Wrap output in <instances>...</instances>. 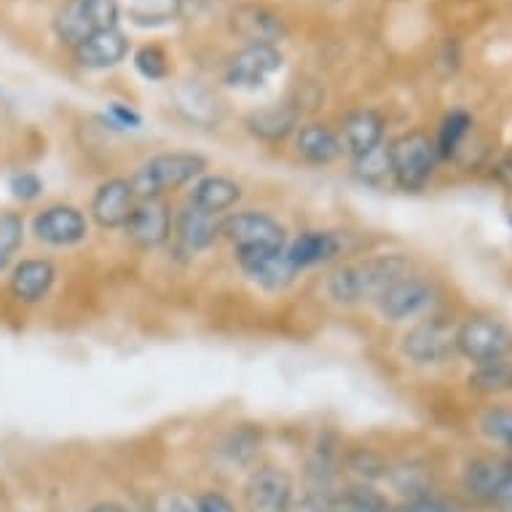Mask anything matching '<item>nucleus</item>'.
<instances>
[{
	"mask_svg": "<svg viewBox=\"0 0 512 512\" xmlns=\"http://www.w3.org/2000/svg\"><path fill=\"white\" fill-rule=\"evenodd\" d=\"M411 274V263L403 255H378L370 261L346 263L328 279V293L338 303L378 301L389 287Z\"/></svg>",
	"mask_w": 512,
	"mask_h": 512,
	"instance_id": "1",
	"label": "nucleus"
},
{
	"mask_svg": "<svg viewBox=\"0 0 512 512\" xmlns=\"http://www.w3.org/2000/svg\"><path fill=\"white\" fill-rule=\"evenodd\" d=\"M204 169H207V161L199 153H159L145 161L143 167L129 177V183L135 188L137 199H164V194L169 191H177V188L199 180Z\"/></svg>",
	"mask_w": 512,
	"mask_h": 512,
	"instance_id": "2",
	"label": "nucleus"
},
{
	"mask_svg": "<svg viewBox=\"0 0 512 512\" xmlns=\"http://www.w3.org/2000/svg\"><path fill=\"white\" fill-rule=\"evenodd\" d=\"M437 145L427 132H405L389 143V169L400 188L405 191H421L427 188L437 169Z\"/></svg>",
	"mask_w": 512,
	"mask_h": 512,
	"instance_id": "3",
	"label": "nucleus"
},
{
	"mask_svg": "<svg viewBox=\"0 0 512 512\" xmlns=\"http://www.w3.org/2000/svg\"><path fill=\"white\" fill-rule=\"evenodd\" d=\"M121 3L118 0H68L54 17V35L59 43L76 49L100 30L118 27Z\"/></svg>",
	"mask_w": 512,
	"mask_h": 512,
	"instance_id": "4",
	"label": "nucleus"
},
{
	"mask_svg": "<svg viewBox=\"0 0 512 512\" xmlns=\"http://www.w3.org/2000/svg\"><path fill=\"white\" fill-rule=\"evenodd\" d=\"M456 352L475 365L507 360L512 352V330L491 317H470L456 328Z\"/></svg>",
	"mask_w": 512,
	"mask_h": 512,
	"instance_id": "5",
	"label": "nucleus"
},
{
	"mask_svg": "<svg viewBox=\"0 0 512 512\" xmlns=\"http://www.w3.org/2000/svg\"><path fill=\"white\" fill-rule=\"evenodd\" d=\"M220 236L234 244L236 252L244 250H279L287 247L285 226L266 212H234L220 220Z\"/></svg>",
	"mask_w": 512,
	"mask_h": 512,
	"instance_id": "6",
	"label": "nucleus"
},
{
	"mask_svg": "<svg viewBox=\"0 0 512 512\" xmlns=\"http://www.w3.org/2000/svg\"><path fill=\"white\" fill-rule=\"evenodd\" d=\"M247 512H290L295 499L293 475L282 467H258L242 491Z\"/></svg>",
	"mask_w": 512,
	"mask_h": 512,
	"instance_id": "7",
	"label": "nucleus"
},
{
	"mask_svg": "<svg viewBox=\"0 0 512 512\" xmlns=\"http://www.w3.org/2000/svg\"><path fill=\"white\" fill-rule=\"evenodd\" d=\"M400 349L416 365H440L459 354L456 352V328L443 319H424L405 333Z\"/></svg>",
	"mask_w": 512,
	"mask_h": 512,
	"instance_id": "8",
	"label": "nucleus"
},
{
	"mask_svg": "<svg viewBox=\"0 0 512 512\" xmlns=\"http://www.w3.org/2000/svg\"><path fill=\"white\" fill-rule=\"evenodd\" d=\"M282 70V51L266 43H250L236 51L226 65V84L236 89H258Z\"/></svg>",
	"mask_w": 512,
	"mask_h": 512,
	"instance_id": "9",
	"label": "nucleus"
},
{
	"mask_svg": "<svg viewBox=\"0 0 512 512\" xmlns=\"http://www.w3.org/2000/svg\"><path fill=\"white\" fill-rule=\"evenodd\" d=\"M33 234L49 247H76L89 236V218L73 204H51L33 218Z\"/></svg>",
	"mask_w": 512,
	"mask_h": 512,
	"instance_id": "10",
	"label": "nucleus"
},
{
	"mask_svg": "<svg viewBox=\"0 0 512 512\" xmlns=\"http://www.w3.org/2000/svg\"><path fill=\"white\" fill-rule=\"evenodd\" d=\"M378 309L392 322H405V319H419L424 314L435 309L437 295L435 287L424 282L419 277L400 279L397 285H392L387 293L378 298Z\"/></svg>",
	"mask_w": 512,
	"mask_h": 512,
	"instance_id": "11",
	"label": "nucleus"
},
{
	"mask_svg": "<svg viewBox=\"0 0 512 512\" xmlns=\"http://www.w3.org/2000/svg\"><path fill=\"white\" fill-rule=\"evenodd\" d=\"M126 236L140 250H156L172 236V212L164 199H137L126 220Z\"/></svg>",
	"mask_w": 512,
	"mask_h": 512,
	"instance_id": "12",
	"label": "nucleus"
},
{
	"mask_svg": "<svg viewBox=\"0 0 512 512\" xmlns=\"http://www.w3.org/2000/svg\"><path fill=\"white\" fill-rule=\"evenodd\" d=\"M137 204V194L126 177H113L94 191L89 215L100 228H124Z\"/></svg>",
	"mask_w": 512,
	"mask_h": 512,
	"instance_id": "13",
	"label": "nucleus"
},
{
	"mask_svg": "<svg viewBox=\"0 0 512 512\" xmlns=\"http://www.w3.org/2000/svg\"><path fill=\"white\" fill-rule=\"evenodd\" d=\"M338 145L349 159L373 151L384 143V116L373 108H360L346 113L338 126Z\"/></svg>",
	"mask_w": 512,
	"mask_h": 512,
	"instance_id": "14",
	"label": "nucleus"
},
{
	"mask_svg": "<svg viewBox=\"0 0 512 512\" xmlns=\"http://www.w3.org/2000/svg\"><path fill=\"white\" fill-rule=\"evenodd\" d=\"M239 266L252 282H258L266 290H285L295 279V266L287 258V247L279 250H244L236 252Z\"/></svg>",
	"mask_w": 512,
	"mask_h": 512,
	"instance_id": "15",
	"label": "nucleus"
},
{
	"mask_svg": "<svg viewBox=\"0 0 512 512\" xmlns=\"http://www.w3.org/2000/svg\"><path fill=\"white\" fill-rule=\"evenodd\" d=\"M231 30H234L242 41L250 43H266V46H277L285 38V22L279 14H274L266 6L258 3H242L231 11Z\"/></svg>",
	"mask_w": 512,
	"mask_h": 512,
	"instance_id": "16",
	"label": "nucleus"
},
{
	"mask_svg": "<svg viewBox=\"0 0 512 512\" xmlns=\"http://www.w3.org/2000/svg\"><path fill=\"white\" fill-rule=\"evenodd\" d=\"M54 282H57V266L49 258H25L11 271V298L25 306H35L51 293Z\"/></svg>",
	"mask_w": 512,
	"mask_h": 512,
	"instance_id": "17",
	"label": "nucleus"
},
{
	"mask_svg": "<svg viewBox=\"0 0 512 512\" xmlns=\"http://www.w3.org/2000/svg\"><path fill=\"white\" fill-rule=\"evenodd\" d=\"M126 54H129V41L118 27L100 30V33H94L92 38H86L81 46L73 49L76 65L84 70L116 68L118 62H124Z\"/></svg>",
	"mask_w": 512,
	"mask_h": 512,
	"instance_id": "18",
	"label": "nucleus"
},
{
	"mask_svg": "<svg viewBox=\"0 0 512 512\" xmlns=\"http://www.w3.org/2000/svg\"><path fill=\"white\" fill-rule=\"evenodd\" d=\"M172 234L188 252L207 250L220 236V220L218 215H210V212L188 204L172 218Z\"/></svg>",
	"mask_w": 512,
	"mask_h": 512,
	"instance_id": "19",
	"label": "nucleus"
},
{
	"mask_svg": "<svg viewBox=\"0 0 512 512\" xmlns=\"http://www.w3.org/2000/svg\"><path fill=\"white\" fill-rule=\"evenodd\" d=\"M344 242L333 231H303L287 244V258L295 266V271L311 269L319 263H328L341 252Z\"/></svg>",
	"mask_w": 512,
	"mask_h": 512,
	"instance_id": "20",
	"label": "nucleus"
},
{
	"mask_svg": "<svg viewBox=\"0 0 512 512\" xmlns=\"http://www.w3.org/2000/svg\"><path fill=\"white\" fill-rule=\"evenodd\" d=\"M301 116V105H295V102H277V105H269V108L255 110L247 118V126H250L252 135L263 140V143H282L285 137L293 135Z\"/></svg>",
	"mask_w": 512,
	"mask_h": 512,
	"instance_id": "21",
	"label": "nucleus"
},
{
	"mask_svg": "<svg viewBox=\"0 0 512 512\" xmlns=\"http://www.w3.org/2000/svg\"><path fill=\"white\" fill-rule=\"evenodd\" d=\"M239 199H242V188L231 177L202 175L191 188L188 204H194L210 215H220V212L231 210Z\"/></svg>",
	"mask_w": 512,
	"mask_h": 512,
	"instance_id": "22",
	"label": "nucleus"
},
{
	"mask_svg": "<svg viewBox=\"0 0 512 512\" xmlns=\"http://www.w3.org/2000/svg\"><path fill=\"white\" fill-rule=\"evenodd\" d=\"M295 151L303 161L309 164H333V161L341 156V145H338L336 129H330L328 124H319V121H311V124H303L295 135Z\"/></svg>",
	"mask_w": 512,
	"mask_h": 512,
	"instance_id": "23",
	"label": "nucleus"
},
{
	"mask_svg": "<svg viewBox=\"0 0 512 512\" xmlns=\"http://www.w3.org/2000/svg\"><path fill=\"white\" fill-rule=\"evenodd\" d=\"M504 475H507V462H499V459H475L464 470L462 486L475 499L496 502L499 491H502Z\"/></svg>",
	"mask_w": 512,
	"mask_h": 512,
	"instance_id": "24",
	"label": "nucleus"
},
{
	"mask_svg": "<svg viewBox=\"0 0 512 512\" xmlns=\"http://www.w3.org/2000/svg\"><path fill=\"white\" fill-rule=\"evenodd\" d=\"M338 512H389L392 504L378 488H373L365 480L349 483L336 494Z\"/></svg>",
	"mask_w": 512,
	"mask_h": 512,
	"instance_id": "25",
	"label": "nucleus"
},
{
	"mask_svg": "<svg viewBox=\"0 0 512 512\" xmlns=\"http://www.w3.org/2000/svg\"><path fill=\"white\" fill-rule=\"evenodd\" d=\"M467 384H470V389L480 392V395H504V392H512V362H483V365L472 370Z\"/></svg>",
	"mask_w": 512,
	"mask_h": 512,
	"instance_id": "26",
	"label": "nucleus"
},
{
	"mask_svg": "<svg viewBox=\"0 0 512 512\" xmlns=\"http://www.w3.org/2000/svg\"><path fill=\"white\" fill-rule=\"evenodd\" d=\"M470 132H472L470 113H464V110H451V113L443 118L440 132H437L435 137L437 156H440V159H451V156H456V153L462 151L464 140H467Z\"/></svg>",
	"mask_w": 512,
	"mask_h": 512,
	"instance_id": "27",
	"label": "nucleus"
},
{
	"mask_svg": "<svg viewBox=\"0 0 512 512\" xmlns=\"http://www.w3.org/2000/svg\"><path fill=\"white\" fill-rule=\"evenodd\" d=\"M25 242V218L19 212H0V271H6Z\"/></svg>",
	"mask_w": 512,
	"mask_h": 512,
	"instance_id": "28",
	"label": "nucleus"
},
{
	"mask_svg": "<svg viewBox=\"0 0 512 512\" xmlns=\"http://www.w3.org/2000/svg\"><path fill=\"white\" fill-rule=\"evenodd\" d=\"M180 0H129V19L135 25L151 27L175 19Z\"/></svg>",
	"mask_w": 512,
	"mask_h": 512,
	"instance_id": "29",
	"label": "nucleus"
},
{
	"mask_svg": "<svg viewBox=\"0 0 512 512\" xmlns=\"http://www.w3.org/2000/svg\"><path fill=\"white\" fill-rule=\"evenodd\" d=\"M344 467L360 480H365V483L387 478L389 475L387 459L381 454H376V451H370V448H354V451H349V454L344 456Z\"/></svg>",
	"mask_w": 512,
	"mask_h": 512,
	"instance_id": "30",
	"label": "nucleus"
},
{
	"mask_svg": "<svg viewBox=\"0 0 512 512\" xmlns=\"http://www.w3.org/2000/svg\"><path fill=\"white\" fill-rule=\"evenodd\" d=\"M352 161L354 172H357V177L365 180V183H381V180L392 177V169H389V145L381 143L378 148L362 153V156H357V159Z\"/></svg>",
	"mask_w": 512,
	"mask_h": 512,
	"instance_id": "31",
	"label": "nucleus"
},
{
	"mask_svg": "<svg viewBox=\"0 0 512 512\" xmlns=\"http://www.w3.org/2000/svg\"><path fill=\"white\" fill-rule=\"evenodd\" d=\"M480 432L496 445L512 448V408H488L480 416Z\"/></svg>",
	"mask_w": 512,
	"mask_h": 512,
	"instance_id": "32",
	"label": "nucleus"
},
{
	"mask_svg": "<svg viewBox=\"0 0 512 512\" xmlns=\"http://www.w3.org/2000/svg\"><path fill=\"white\" fill-rule=\"evenodd\" d=\"M387 478L395 491L411 496V499H424V496H427L429 478H427V472L421 470V467L403 464V467H397V470H389Z\"/></svg>",
	"mask_w": 512,
	"mask_h": 512,
	"instance_id": "33",
	"label": "nucleus"
},
{
	"mask_svg": "<svg viewBox=\"0 0 512 512\" xmlns=\"http://www.w3.org/2000/svg\"><path fill=\"white\" fill-rule=\"evenodd\" d=\"M135 68L137 73L148 81H164L169 76V57L167 51L151 43L135 51Z\"/></svg>",
	"mask_w": 512,
	"mask_h": 512,
	"instance_id": "34",
	"label": "nucleus"
},
{
	"mask_svg": "<svg viewBox=\"0 0 512 512\" xmlns=\"http://www.w3.org/2000/svg\"><path fill=\"white\" fill-rule=\"evenodd\" d=\"M258 451H261V432H255V429L234 432V440L228 445V454L234 456V462H250Z\"/></svg>",
	"mask_w": 512,
	"mask_h": 512,
	"instance_id": "35",
	"label": "nucleus"
},
{
	"mask_svg": "<svg viewBox=\"0 0 512 512\" xmlns=\"http://www.w3.org/2000/svg\"><path fill=\"white\" fill-rule=\"evenodd\" d=\"M9 191L19 202H35L43 194V180L35 172H17L9 180Z\"/></svg>",
	"mask_w": 512,
	"mask_h": 512,
	"instance_id": "36",
	"label": "nucleus"
},
{
	"mask_svg": "<svg viewBox=\"0 0 512 512\" xmlns=\"http://www.w3.org/2000/svg\"><path fill=\"white\" fill-rule=\"evenodd\" d=\"M151 512H196V499L180 491H161L151 499Z\"/></svg>",
	"mask_w": 512,
	"mask_h": 512,
	"instance_id": "37",
	"label": "nucleus"
},
{
	"mask_svg": "<svg viewBox=\"0 0 512 512\" xmlns=\"http://www.w3.org/2000/svg\"><path fill=\"white\" fill-rule=\"evenodd\" d=\"M196 512H236L234 502L220 491H204L196 496Z\"/></svg>",
	"mask_w": 512,
	"mask_h": 512,
	"instance_id": "38",
	"label": "nucleus"
},
{
	"mask_svg": "<svg viewBox=\"0 0 512 512\" xmlns=\"http://www.w3.org/2000/svg\"><path fill=\"white\" fill-rule=\"evenodd\" d=\"M389 512H459V510L451 507V504L437 502V499L424 496V499H408V502L397 504V507H392Z\"/></svg>",
	"mask_w": 512,
	"mask_h": 512,
	"instance_id": "39",
	"label": "nucleus"
},
{
	"mask_svg": "<svg viewBox=\"0 0 512 512\" xmlns=\"http://www.w3.org/2000/svg\"><path fill=\"white\" fill-rule=\"evenodd\" d=\"M110 116H113V121H116L118 126H129V129L140 126V116H137L132 108L121 105V102H113V105H110Z\"/></svg>",
	"mask_w": 512,
	"mask_h": 512,
	"instance_id": "40",
	"label": "nucleus"
},
{
	"mask_svg": "<svg viewBox=\"0 0 512 512\" xmlns=\"http://www.w3.org/2000/svg\"><path fill=\"white\" fill-rule=\"evenodd\" d=\"M86 512H129L124 507V504H118V502H100V504H94V507H89Z\"/></svg>",
	"mask_w": 512,
	"mask_h": 512,
	"instance_id": "41",
	"label": "nucleus"
}]
</instances>
